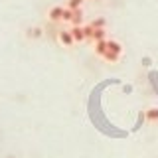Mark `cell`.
<instances>
[{"instance_id":"1","label":"cell","mask_w":158,"mask_h":158,"mask_svg":"<svg viewBox=\"0 0 158 158\" xmlns=\"http://www.w3.org/2000/svg\"><path fill=\"white\" fill-rule=\"evenodd\" d=\"M57 42L61 44V46H65V48H71L73 44H75V40L71 36V30H59L57 32Z\"/></svg>"},{"instance_id":"2","label":"cell","mask_w":158,"mask_h":158,"mask_svg":"<svg viewBox=\"0 0 158 158\" xmlns=\"http://www.w3.org/2000/svg\"><path fill=\"white\" fill-rule=\"evenodd\" d=\"M63 10L65 8H61V6H52L48 12V18L52 22H63Z\"/></svg>"},{"instance_id":"3","label":"cell","mask_w":158,"mask_h":158,"mask_svg":"<svg viewBox=\"0 0 158 158\" xmlns=\"http://www.w3.org/2000/svg\"><path fill=\"white\" fill-rule=\"evenodd\" d=\"M71 36L73 40L77 42H85L87 40V34H85V26H71Z\"/></svg>"},{"instance_id":"4","label":"cell","mask_w":158,"mask_h":158,"mask_svg":"<svg viewBox=\"0 0 158 158\" xmlns=\"http://www.w3.org/2000/svg\"><path fill=\"white\" fill-rule=\"evenodd\" d=\"M109 52V44H107V40H101V42H95V53L97 56H105V53Z\"/></svg>"},{"instance_id":"5","label":"cell","mask_w":158,"mask_h":158,"mask_svg":"<svg viewBox=\"0 0 158 158\" xmlns=\"http://www.w3.org/2000/svg\"><path fill=\"white\" fill-rule=\"evenodd\" d=\"M107 44H109V52L111 53H115V56H121L123 53V46L117 42V40H107Z\"/></svg>"},{"instance_id":"6","label":"cell","mask_w":158,"mask_h":158,"mask_svg":"<svg viewBox=\"0 0 158 158\" xmlns=\"http://www.w3.org/2000/svg\"><path fill=\"white\" fill-rule=\"evenodd\" d=\"M71 26H83V10H73V18H71Z\"/></svg>"},{"instance_id":"7","label":"cell","mask_w":158,"mask_h":158,"mask_svg":"<svg viewBox=\"0 0 158 158\" xmlns=\"http://www.w3.org/2000/svg\"><path fill=\"white\" fill-rule=\"evenodd\" d=\"M144 118L148 123H158V107H152L144 113Z\"/></svg>"},{"instance_id":"8","label":"cell","mask_w":158,"mask_h":158,"mask_svg":"<svg viewBox=\"0 0 158 158\" xmlns=\"http://www.w3.org/2000/svg\"><path fill=\"white\" fill-rule=\"evenodd\" d=\"M101 40H107V30H105V28H95L93 42H101Z\"/></svg>"},{"instance_id":"9","label":"cell","mask_w":158,"mask_h":158,"mask_svg":"<svg viewBox=\"0 0 158 158\" xmlns=\"http://www.w3.org/2000/svg\"><path fill=\"white\" fill-rule=\"evenodd\" d=\"M81 4H83V0H69L65 8H69V10H79V8H81Z\"/></svg>"},{"instance_id":"10","label":"cell","mask_w":158,"mask_h":158,"mask_svg":"<svg viewBox=\"0 0 158 158\" xmlns=\"http://www.w3.org/2000/svg\"><path fill=\"white\" fill-rule=\"evenodd\" d=\"M40 36H42V28H30L28 30V38H34V40H36Z\"/></svg>"},{"instance_id":"11","label":"cell","mask_w":158,"mask_h":158,"mask_svg":"<svg viewBox=\"0 0 158 158\" xmlns=\"http://www.w3.org/2000/svg\"><path fill=\"white\" fill-rule=\"evenodd\" d=\"M71 18H73V10L65 8L63 10V22H71Z\"/></svg>"},{"instance_id":"12","label":"cell","mask_w":158,"mask_h":158,"mask_svg":"<svg viewBox=\"0 0 158 158\" xmlns=\"http://www.w3.org/2000/svg\"><path fill=\"white\" fill-rule=\"evenodd\" d=\"M85 34H87V40H91L93 42V34H95V28L89 24V26H85Z\"/></svg>"},{"instance_id":"13","label":"cell","mask_w":158,"mask_h":158,"mask_svg":"<svg viewBox=\"0 0 158 158\" xmlns=\"http://www.w3.org/2000/svg\"><path fill=\"white\" fill-rule=\"evenodd\" d=\"M91 26L93 28H105V20H103V18H97V20H93V22H91Z\"/></svg>"}]
</instances>
